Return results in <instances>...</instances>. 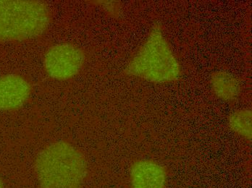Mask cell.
Listing matches in <instances>:
<instances>
[{
	"instance_id": "1",
	"label": "cell",
	"mask_w": 252,
	"mask_h": 188,
	"mask_svg": "<svg viewBox=\"0 0 252 188\" xmlns=\"http://www.w3.org/2000/svg\"><path fill=\"white\" fill-rule=\"evenodd\" d=\"M124 73L158 84L170 83L180 79L181 65L160 27H152Z\"/></svg>"
},
{
	"instance_id": "2",
	"label": "cell",
	"mask_w": 252,
	"mask_h": 188,
	"mask_svg": "<svg viewBox=\"0 0 252 188\" xmlns=\"http://www.w3.org/2000/svg\"><path fill=\"white\" fill-rule=\"evenodd\" d=\"M35 167L43 188H79L87 175L85 157L64 141L52 143L42 150Z\"/></svg>"
},
{
	"instance_id": "3",
	"label": "cell",
	"mask_w": 252,
	"mask_h": 188,
	"mask_svg": "<svg viewBox=\"0 0 252 188\" xmlns=\"http://www.w3.org/2000/svg\"><path fill=\"white\" fill-rule=\"evenodd\" d=\"M50 13L44 3L0 0V41H24L44 33Z\"/></svg>"
},
{
	"instance_id": "4",
	"label": "cell",
	"mask_w": 252,
	"mask_h": 188,
	"mask_svg": "<svg viewBox=\"0 0 252 188\" xmlns=\"http://www.w3.org/2000/svg\"><path fill=\"white\" fill-rule=\"evenodd\" d=\"M82 50L69 44H58L46 53L44 66L47 74L56 80H67L79 73L85 62Z\"/></svg>"
},
{
	"instance_id": "5",
	"label": "cell",
	"mask_w": 252,
	"mask_h": 188,
	"mask_svg": "<svg viewBox=\"0 0 252 188\" xmlns=\"http://www.w3.org/2000/svg\"><path fill=\"white\" fill-rule=\"evenodd\" d=\"M32 87L26 79L18 75L10 74L0 79V110H13L21 107L28 100Z\"/></svg>"
},
{
	"instance_id": "6",
	"label": "cell",
	"mask_w": 252,
	"mask_h": 188,
	"mask_svg": "<svg viewBox=\"0 0 252 188\" xmlns=\"http://www.w3.org/2000/svg\"><path fill=\"white\" fill-rule=\"evenodd\" d=\"M166 177L163 166L150 160L135 162L130 171L133 188H164Z\"/></svg>"
},
{
	"instance_id": "7",
	"label": "cell",
	"mask_w": 252,
	"mask_h": 188,
	"mask_svg": "<svg viewBox=\"0 0 252 188\" xmlns=\"http://www.w3.org/2000/svg\"><path fill=\"white\" fill-rule=\"evenodd\" d=\"M210 83L213 94L225 102L234 101L241 92L239 81L227 72L218 71L213 73Z\"/></svg>"
},
{
	"instance_id": "8",
	"label": "cell",
	"mask_w": 252,
	"mask_h": 188,
	"mask_svg": "<svg viewBox=\"0 0 252 188\" xmlns=\"http://www.w3.org/2000/svg\"><path fill=\"white\" fill-rule=\"evenodd\" d=\"M230 129L241 137L252 139V111L247 108L237 110L230 114L228 120Z\"/></svg>"
},
{
	"instance_id": "9",
	"label": "cell",
	"mask_w": 252,
	"mask_h": 188,
	"mask_svg": "<svg viewBox=\"0 0 252 188\" xmlns=\"http://www.w3.org/2000/svg\"><path fill=\"white\" fill-rule=\"evenodd\" d=\"M0 188H3L2 183H1V179H0Z\"/></svg>"
}]
</instances>
